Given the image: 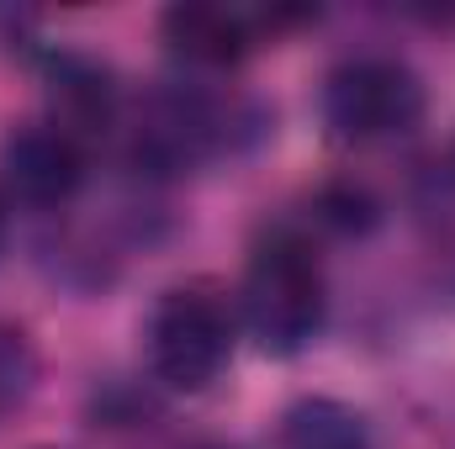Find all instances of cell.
<instances>
[{
	"label": "cell",
	"instance_id": "6da1fadb",
	"mask_svg": "<svg viewBox=\"0 0 455 449\" xmlns=\"http://www.w3.org/2000/svg\"><path fill=\"white\" fill-rule=\"evenodd\" d=\"M329 312V286L323 264L307 238L297 232H270L243 275V323L259 338L265 354H297L307 349Z\"/></svg>",
	"mask_w": 455,
	"mask_h": 449
},
{
	"label": "cell",
	"instance_id": "7a4b0ae2",
	"mask_svg": "<svg viewBox=\"0 0 455 449\" xmlns=\"http://www.w3.org/2000/svg\"><path fill=\"white\" fill-rule=\"evenodd\" d=\"M424 80L403 59H349L323 85V122L344 143H387L424 122Z\"/></svg>",
	"mask_w": 455,
	"mask_h": 449
},
{
	"label": "cell",
	"instance_id": "3957f363",
	"mask_svg": "<svg viewBox=\"0 0 455 449\" xmlns=\"http://www.w3.org/2000/svg\"><path fill=\"white\" fill-rule=\"evenodd\" d=\"M233 354V318L212 291H164L148 318V365L170 391H207Z\"/></svg>",
	"mask_w": 455,
	"mask_h": 449
},
{
	"label": "cell",
	"instance_id": "277c9868",
	"mask_svg": "<svg viewBox=\"0 0 455 449\" xmlns=\"http://www.w3.org/2000/svg\"><path fill=\"white\" fill-rule=\"evenodd\" d=\"M228 143V116L218 101L196 96V91H159L148 101V112L138 122V159L175 175L202 164L207 154H218Z\"/></svg>",
	"mask_w": 455,
	"mask_h": 449
},
{
	"label": "cell",
	"instance_id": "5b68a950",
	"mask_svg": "<svg viewBox=\"0 0 455 449\" xmlns=\"http://www.w3.org/2000/svg\"><path fill=\"white\" fill-rule=\"evenodd\" d=\"M0 169H5V185H11L16 201H27V207H59L85 180V143H75L53 122H32V127H21V132L5 138Z\"/></svg>",
	"mask_w": 455,
	"mask_h": 449
},
{
	"label": "cell",
	"instance_id": "8992f818",
	"mask_svg": "<svg viewBox=\"0 0 455 449\" xmlns=\"http://www.w3.org/2000/svg\"><path fill=\"white\" fill-rule=\"evenodd\" d=\"M164 43L186 59V64H207V69H223L238 64L254 43V21L233 5H170L164 11Z\"/></svg>",
	"mask_w": 455,
	"mask_h": 449
},
{
	"label": "cell",
	"instance_id": "52a82bcc",
	"mask_svg": "<svg viewBox=\"0 0 455 449\" xmlns=\"http://www.w3.org/2000/svg\"><path fill=\"white\" fill-rule=\"evenodd\" d=\"M48 101H53V127L69 132L75 143H85V138L107 132V122H112V112H116L112 69H101L96 59L64 53V59H53Z\"/></svg>",
	"mask_w": 455,
	"mask_h": 449
},
{
	"label": "cell",
	"instance_id": "ba28073f",
	"mask_svg": "<svg viewBox=\"0 0 455 449\" xmlns=\"http://www.w3.org/2000/svg\"><path fill=\"white\" fill-rule=\"evenodd\" d=\"M281 449H376V439L355 407H344L334 397H307L286 413Z\"/></svg>",
	"mask_w": 455,
	"mask_h": 449
},
{
	"label": "cell",
	"instance_id": "9c48e42d",
	"mask_svg": "<svg viewBox=\"0 0 455 449\" xmlns=\"http://www.w3.org/2000/svg\"><path fill=\"white\" fill-rule=\"evenodd\" d=\"M37 381V354H32V338L21 334L16 323L0 318V418H11L27 391Z\"/></svg>",
	"mask_w": 455,
	"mask_h": 449
},
{
	"label": "cell",
	"instance_id": "30bf717a",
	"mask_svg": "<svg viewBox=\"0 0 455 449\" xmlns=\"http://www.w3.org/2000/svg\"><path fill=\"white\" fill-rule=\"evenodd\" d=\"M5 232H11V223H5V207H0V254H5Z\"/></svg>",
	"mask_w": 455,
	"mask_h": 449
},
{
	"label": "cell",
	"instance_id": "8fae6325",
	"mask_svg": "<svg viewBox=\"0 0 455 449\" xmlns=\"http://www.w3.org/2000/svg\"><path fill=\"white\" fill-rule=\"evenodd\" d=\"M207 449H233V445H207Z\"/></svg>",
	"mask_w": 455,
	"mask_h": 449
}]
</instances>
